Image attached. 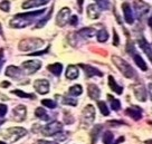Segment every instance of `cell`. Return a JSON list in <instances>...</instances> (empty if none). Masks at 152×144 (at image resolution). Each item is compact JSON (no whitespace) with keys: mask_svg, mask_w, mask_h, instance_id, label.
Segmentation results:
<instances>
[{"mask_svg":"<svg viewBox=\"0 0 152 144\" xmlns=\"http://www.w3.org/2000/svg\"><path fill=\"white\" fill-rule=\"evenodd\" d=\"M45 11H46V9H40L37 11H31V12L18 14L10 20L9 24L12 28H25V27L33 24L36 19H38Z\"/></svg>","mask_w":152,"mask_h":144,"instance_id":"cell-1","label":"cell"},{"mask_svg":"<svg viewBox=\"0 0 152 144\" xmlns=\"http://www.w3.org/2000/svg\"><path fill=\"white\" fill-rule=\"evenodd\" d=\"M112 62L114 63V65L118 67L120 72L123 74L125 77H128V78H132L134 77L135 75V72H134V69L131 67V65L128 64V63L125 62L124 59H122L121 57L119 56H112Z\"/></svg>","mask_w":152,"mask_h":144,"instance_id":"cell-2","label":"cell"},{"mask_svg":"<svg viewBox=\"0 0 152 144\" xmlns=\"http://www.w3.org/2000/svg\"><path fill=\"white\" fill-rule=\"evenodd\" d=\"M44 40L40 38H26L19 43V49L21 52H34L36 49L42 48Z\"/></svg>","mask_w":152,"mask_h":144,"instance_id":"cell-3","label":"cell"},{"mask_svg":"<svg viewBox=\"0 0 152 144\" xmlns=\"http://www.w3.org/2000/svg\"><path fill=\"white\" fill-rule=\"evenodd\" d=\"M26 134H27V131L23 129V127H10V129H8V130H6L4 132L2 136L5 137L6 141L12 143V142H16L19 139H21Z\"/></svg>","mask_w":152,"mask_h":144,"instance_id":"cell-4","label":"cell"},{"mask_svg":"<svg viewBox=\"0 0 152 144\" xmlns=\"http://www.w3.org/2000/svg\"><path fill=\"white\" fill-rule=\"evenodd\" d=\"M63 131V125L62 123L57 122V121H54L52 123H49L48 125L44 126L42 129V133H43L45 136H54V135L58 134L59 132Z\"/></svg>","mask_w":152,"mask_h":144,"instance_id":"cell-5","label":"cell"},{"mask_svg":"<svg viewBox=\"0 0 152 144\" xmlns=\"http://www.w3.org/2000/svg\"><path fill=\"white\" fill-rule=\"evenodd\" d=\"M69 16H71V10L69 8H63V9L59 10V12L57 14L56 17V24L59 26V27H64L65 25L69 21Z\"/></svg>","mask_w":152,"mask_h":144,"instance_id":"cell-6","label":"cell"},{"mask_svg":"<svg viewBox=\"0 0 152 144\" xmlns=\"http://www.w3.org/2000/svg\"><path fill=\"white\" fill-rule=\"evenodd\" d=\"M134 10H135L137 17H138L139 19H141L142 17H144L149 12L150 7H149L148 4L143 2L141 0H137V1H134Z\"/></svg>","mask_w":152,"mask_h":144,"instance_id":"cell-7","label":"cell"},{"mask_svg":"<svg viewBox=\"0 0 152 144\" xmlns=\"http://www.w3.org/2000/svg\"><path fill=\"white\" fill-rule=\"evenodd\" d=\"M42 67V63L39 60H28L23 64V69L26 74H34Z\"/></svg>","mask_w":152,"mask_h":144,"instance_id":"cell-8","label":"cell"},{"mask_svg":"<svg viewBox=\"0 0 152 144\" xmlns=\"http://www.w3.org/2000/svg\"><path fill=\"white\" fill-rule=\"evenodd\" d=\"M95 119V110L92 105L85 106V108L83 110V121L86 124H91Z\"/></svg>","mask_w":152,"mask_h":144,"instance_id":"cell-9","label":"cell"},{"mask_svg":"<svg viewBox=\"0 0 152 144\" xmlns=\"http://www.w3.org/2000/svg\"><path fill=\"white\" fill-rule=\"evenodd\" d=\"M34 87L42 95L47 94L48 92H49V83L46 79H37L35 82V84H34Z\"/></svg>","mask_w":152,"mask_h":144,"instance_id":"cell-10","label":"cell"},{"mask_svg":"<svg viewBox=\"0 0 152 144\" xmlns=\"http://www.w3.org/2000/svg\"><path fill=\"white\" fill-rule=\"evenodd\" d=\"M26 113H27V110L24 105H18L17 107H15L14 111H12V117L16 122H21V121L25 120L26 117Z\"/></svg>","mask_w":152,"mask_h":144,"instance_id":"cell-11","label":"cell"},{"mask_svg":"<svg viewBox=\"0 0 152 144\" xmlns=\"http://www.w3.org/2000/svg\"><path fill=\"white\" fill-rule=\"evenodd\" d=\"M6 75L11 77V78H15V79H19L24 76V73L19 67L11 65V66H8L6 69Z\"/></svg>","mask_w":152,"mask_h":144,"instance_id":"cell-12","label":"cell"},{"mask_svg":"<svg viewBox=\"0 0 152 144\" xmlns=\"http://www.w3.org/2000/svg\"><path fill=\"white\" fill-rule=\"evenodd\" d=\"M122 9H123V14H124V18H125V21L128 24H133L134 21V18H133V11L131 9V7L128 2H124L122 5Z\"/></svg>","mask_w":152,"mask_h":144,"instance_id":"cell-13","label":"cell"},{"mask_svg":"<svg viewBox=\"0 0 152 144\" xmlns=\"http://www.w3.org/2000/svg\"><path fill=\"white\" fill-rule=\"evenodd\" d=\"M49 0H27L23 4V8L24 9H30V8H35V7H40L48 4Z\"/></svg>","mask_w":152,"mask_h":144,"instance_id":"cell-14","label":"cell"},{"mask_svg":"<svg viewBox=\"0 0 152 144\" xmlns=\"http://www.w3.org/2000/svg\"><path fill=\"white\" fill-rule=\"evenodd\" d=\"M80 66L85 71L86 76H88V77H93V76L102 77L103 76V74H102L99 69H96V68L93 67V66H90V65H84V64H80Z\"/></svg>","mask_w":152,"mask_h":144,"instance_id":"cell-15","label":"cell"},{"mask_svg":"<svg viewBox=\"0 0 152 144\" xmlns=\"http://www.w3.org/2000/svg\"><path fill=\"white\" fill-rule=\"evenodd\" d=\"M125 114L129 115L130 117H132L133 120L139 121L142 117V110H141L140 107H138V106H135V107H130V108H126Z\"/></svg>","mask_w":152,"mask_h":144,"instance_id":"cell-16","label":"cell"},{"mask_svg":"<svg viewBox=\"0 0 152 144\" xmlns=\"http://www.w3.org/2000/svg\"><path fill=\"white\" fill-rule=\"evenodd\" d=\"M134 95L140 102H145V100H147V92H145L144 86L139 84V85L134 87Z\"/></svg>","mask_w":152,"mask_h":144,"instance_id":"cell-17","label":"cell"},{"mask_svg":"<svg viewBox=\"0 0 152 144\" xmlns=\"http://www.w3.org/2000/svg\"><path fill=\"white\" fill-rule=\"evenodd\" d=\"M128 52H129V53H131L133 55V59H134V62H135V64L138 65L139 67L141 68L142 71H147V69H148L147 64H145V62H144V60L142 59V57H141V56H140L138 53H135L134 50H132L131 48H129Z\"/></svg>","mask_w":152,"mask_h":144,"instance_id":"cell-18","label":"cell"},{"mask_svg":"<svg viewBox=\"0 0 152 144\" xmlns=\"http://www.w3.org/2000/svg\"><path fill=\"white\" fill-rule=\"evenodd\" d=\"M139 45H140V47L142 48V50L144 53L147 54V56L149 57L150 59V62L152 63V48L151 46L147 43V40L145 39H139Z\"/></svg>","mask_w":152,"mask_h":144,"instance_id":"cell-19","label":"cell"},{"mask_svg":"<svg viewBox=\"0 0 152 144\" xmlns=\"http://www.w3.org/2000/svg\"><path fill=\"white\" fill-rule=\"evenodd\" d=\"M87 89H88V96H90L92 100H99L100 98L101 92H100V88L96 86V85L90 84L88 87H87Z\"/></svg>","mask_w":152,"mask_h":144,"instance_id":"cell-20","label":"cell"},{"mask_svg":"<svg viewBox=\"0 0 152 144\" xmlns=\"http://www.w3.org/2000/svg\"><path fill=\"white\" fill-rule=\"evenodd\" d=\"M87 16L91 19H97L100 17V10L97 5H90L87 7Z\"/></svg>","mask_w":152,"mask_h":144,"instance_id":"cell-21","label":"cell"},{"mask_svg":"<svg viewBox=\"0 0 152 144\" xmlns=\"http://www.w3.org/2000/svg\"><path fill=\"white\" fill-rule=\"evenodd\" d=\"M78 68L74 65H69L66 69V77L68 79H76L78 77Z\"/></svg>","mask_w":152,"mask_h":144,"instance_id":"cell-22","label":"cell"},{"mask_svg":"<svg viewBox=\"0 0 152 144\" xmlns=\"http://www.w3.org/2000/svg\"><path fill=\"white\" fill-rule=\"evenodd\" d=\"M109 86L114 93H116V94H119V95H121V94L123 93V88L116 84V82L114 81L113 76H109Z\"/></svg>","mask_w":152,"mask_h":144,"instance_id":"cell-23","label":"cell"},{"mask_svg":"<svg viewBox=\"0 0 152 144\" xmlns=\"http://www.w3.org/2000/svg\"><path fill=\"white\" fill-rule=\"evenodd\" d=\"M47 69L50 73H53L55 76H59V75H61V73H62V71H63V65L62 64H59V63L52 64V65H49V66H48Z\"/></svg>","mask_w":152,"mask_h":144,"instance_id":"cell-24","label":"cell"},{"mask_svg":"<svg viewBox=\"0 0 152 144\" xmlns=\"http://www.w3.org/2000/svg\"><path fill=\"white\" fill-rule=\"evenodd\" d=\"M78 34L81 35L82 37H84V38H91V37H93L96 34V31H95L94 28H83L78 31Z\"/></svg>","mask_w":152,"mask_h":144,"instance_id":"cell-25","label":"cell"},{"mask_svg":"<svg viewBox=\"0 0 152 144\" xmlns=\"http://www.w3.org/2000/svg\"><path fill=\"white\" fill-rule=\"evenodd\" d=\"M107 98L110 100V103H111V107H112L114 111H119L120 108H121V103H120L119 100L114 98L112 95H107Z\"/></svg>","mask_w":152,"mask_h":144,"instance_id":"cell-26","label":"cell"},{"mask_svg":"<svg viewBox=\"0 0 152 144\" xmlns=\"http://www.w3.org/2000/svg\"><path fill=\"white\" fill-rule=\"evenodd\" d=\"M35 115L37 116V117H39V119L44 120V121L49 120V117H48L46 111L44 110V108H42V107H38V108H36V111H35Z\"/></svg>","mask_w":152,"mask_h":144,"instance_id":"cell-27","label":"cell"},{"mask_svg":"<svg viewBox=\"0 0 152 144\" xmlns=\"http://www.w3.org/2000/svg\"><path fill=\"white\" fill-rule=\"evenodd\" d=\"M107 38H109V33L106 31L105 28H102L100 31H99V34H97V40H99L100 43H104V41L107 40Z\"/></svg>","mask_w":152,"mask_h":144,"instance_id":"cell-28","label":"cell"},{"mask_svg":"<svg viewBox=\"0 0 152 144\" xmlns=\"http://www.w3.org/2000/svg\"><path fill=\"white\" fill-rule=\"evenodd\" d=\"M83 93V88L81 85H74L69 88V94L73 96H80Z\"/></svg>","mask_w":152,"mask_h":144,"instance_id":"cell-29","label":"cell"},{"mask_svg":"<svg viewBox=\"0 0 152 144\" xmlns=\"http://www.w3.org/2000/svg\"><path fill=\"white\" fill-rule=\"evenodd\" d=\"M12 94L19 96V97H23V98H35V95L33 94H27V93H24L23 91H19V89H15L12 91Z\"/></svg>","mask_w":152,"mask_h":144,"instance_id":"cell-30","label":"cell"},{"mask_svg":"<svg viewBox=\"0 0 152 144\" xmlns=\"http://www.w3.org/2000/svg\"><path fill=\"white\" fill-rule=\"evenodd\" d=\"M97 105H99V107H100V111H101V113L103 114V115L105 116H107L110 114V111L109 108H107V106H106V104H105L104 102H97Z\"/></svg>","mask_w":152,"mask_h":144,"instance_id":"cell-31","label":"cell"},{"mask_svg":"<svg viewBox=\"0 0 152 144\" xmlns=\"http://www.w3.org/2000/svg\"><path fill=\"white\" fill-rule=\"evenodd\" d=\"M95 1H96V5L99 6L101 9H103V10L109 9L110 0H95Z\"/></svg>","mask_w":152,"mask_h":144,"instance_id":"cell-32","label":"cell"},{"mask_svg":"<svg viewBox=\"0 0 152 144\" xmlns=\"http://www.w3.org/2000/svg\"><path fill=\"white\" fill-rule=\"evenodd\" d=\"M103 142H104V144L113 143V134L111 132H105L103 135Z\"/></svg>","mask_w":152,"mask_h":144,"instance_id":"cell-33","label":"cell"},{"mask_svg":"<svg viewBox=\"0 0 152 144\" xmlns=\"http://www.w3.org/2000/svg\"><path fill=\"white\" fill-rule=\"evenodd\" d=\"M42 104L44 106L48 107V108H55L56 107V102H54L53 100H43Z\"/></svg>","mask_w":152,"mask_h":144,"instance_id":"cell-34","label":"cell"},{"mask_svg":"<svg viewBox=\"0 0 152 144\" xmlns=\"http://www.w3.org/2000/svg\"><path fill=\"white\" fill-rule=\"evenodd\" d=\"M52 12H53V11H52V9H50V10H49V12H48L47 16H46L45 18H43V20H42V21H39V23H38V24L36 25V28H42L44 25H45L48 21V19L50 18V16H52Z\"/></svg>","mask_w":152,"mask_h":144,"instance_id":"cell-35","label":"cell"},{"mask_svg":"<svg viewBox=\"0 0 152 144\" xmlns=\"http://www.w3.org/2000/svg\"><path fill=\"white\" fill-rule=\"evenodd\" d=\"M62 102H63V104H66V105H72V106H76V105H77V101H76V100H74V98L64 97Z\"/></svg>","mask_w":152,"mask_h":144,"instance_id":"cell-36","label":"cell"},{"mask_svg":"<svg viewBox=\"0 0 152 144\" xmlns=\"http://www.w3.org/2000/svg\"><path fill=\"white\" fill-rule=\"evenodd\" d=\"M0 9L6 11V12H8L10 10V2L8 0H5V1H2V2H0Z\"/></svg>","mask_w":152,"mask_h":144,"instance_id":"cell-37","label":"cell"},{"mask_svg":"<svg viewBox=\"0 0 152 144\" xmlns=\"http://www.w3.org/2000/svg\"><path fill=\"white\" fill-rule=\"evenodd\" d=\"M101 131V126L100 125H96L94 127V130L92 132V137H93V143H95V141H96V136H97V133Z\"/></svg>","mask_w":152,"mask_h":144,"instance_id":"cell-38","label":"cell"},{"mask_svg":"<svg viewBox=\"0 0 152 144\" xmlns=\"http://www.w3.org/2000/svg\"><path fill=\"white\" fill-rule=\"evenodd\" d=\"M6 113H7V106L4 104H0V117L5 116Z\"/></svg>","mask_w":152,"mask_h":144,"instance_id":"cell-39","label":"cell"},{"mask_svg":"<svg viewBox=\"0 0 152 144\" xmlns=\"http://www.w3.org/2000/svg\"><path fill=\"white\" fill-rule=\"evenodd\" d=\"M4 62H5V56H4V49H0V69L4 65Z\"/></svg>","mask_w":152,"mask_h":144,"instance_id":"cell-40","label":"cell"},{"mask_svg":"<svg viewBox=\"0 0 152 144\" xmlns=\"http://www.w3.org/2000/svg\"><path fill=\"white\" fill-rule=\"evenodd\" d=\"M69 23H71V25L75 26V25H77V23H78V18H77L76 16H73L71 19H69Z\"/></svg>","mask_w":152,"mask_h":144,"instance_id":"cell-41","label":"cell"},{"mask_svg":"<svg viewBox=\"0 0 152 144\" xmlns=\"http://www.w3.org/2000/svg\"><path fill=\"white\" fill-rule=\"evenodd\" d=\"M119 36H118V34H116V31L114 30V41H113V45L114 46H118L119 45Z\"/></svg>","mask_w":152,"mask_h":144,"instance_id":"cell-42","label":"cell"},{"mask_svg":"<svg viewBox=\"0 0 152 144\" xmlns=\"http://www.w3.org/2000/svg\"><path fill=\"white\" fill-rule=\"evenodd\" d=\"M47 53V49L46 50H43V52H35V53H31L29 56H39V55H43V54Z\"/></svg>","mask_w":152,"mask_h":144,"instance_id":"cell-43","label":"cell"},{"mask_svg":"<svg viewBox=\"0 0 152 144\" xmlns=\"http://www.w3.org/2000/svg\"><path fill=\"white\" fill-rule=\"evenodd\" d=\"M38 144H57V143H55V142H48V141H38L37 142Z\"/></svg>","mask_w":152,"mask_h":144,"instance_id":"cell-44","label":"cell"},{"mask_svg":"<svg viewBox=\"0 0 152 144\" xmlns=\"http://www.w3.org/2000/svg\"><path fill=\"white\" fill-rule=\"evenodd\" d=\"M148 87H149V93H150V97H151V100H152V83H150V84L148 85Z\"/></svg>","mask_w":152,"mask_h":144,"instance_id":"cell-45","label":"cell"},{"mask_svg":"<svg viewBox=\"0 0 152 144\" xmlns=\"http://www.w3.org/2000/svg\"><path fill=\"white\" fill-rule=\"evenodd\" d=\"M83 1L84 0H77V4L80 6V11H82V6H83Z\"/></svg>","mask_w":152,"mask_h":144,"instance_id":"cell-46","label":"cell"},{"mask_svg":"<svg viewBox=\"0 0 152 144\" xmlns=\"http://www.w3.org/2000/svg\"><path fill=\"white\" fill-rule=\"evenodd\" d=\"M9 85H10L9 83H7V82H6V83H2V84H1V87H8V86H9Z\"/></svg>","mask_w":152,"mask_h":144,"instance_id":"cell-47","label":"cell"},{"mask_svg":"<svg viewBox=\"0 0 152 144\" xmlns=\"http://www.w3.org/2000/svg\"><path fill=\"white\" fill-rule=\"evenodd\" d=\"M149 25H150V26L152 27V17L150 18V19H149Z\"/></svg>","mask_w":152,"mask_h":144,"instance_id":"cell-48","label":"cell"},{"mask_svg":"<svg viewBox=\"0 0 152 144\" xmlns=\"http://www.w3.org/2000/svg\"><path fill=\"white\" fill-rule=\"evenodd\" d=\"M4 123H5V120H2V119H1V120H0V125L4 124Z\"/></svg>","mask_w":152,"mask_h":144,"instance_id":"cell-49","label":"cell"},{"mask_svg":"<svg viewBox=\"0 0 152 144\" xmlns=\"http://www.w3.org/2000/svg\"><path fill=\"white\" fill-rule=\"evenodd\" d=\"M147 144H152V141H147Z\"/></svg>","mask_w":152,"mask_h":144,"instance_id":"cell-50","label":"cell"},{"mask_svg":"<svg viewBox=\"0 0 152 144\" xmlns=\"http://www.w3.org/2000/svg\"><path fill=\"white\" fill-rule=\"evenodd\" d=\"M0 144H6L5 142H1V141H0Z\"/></svg>","mask_w":152,"mask_h":144,"instance_id":"cell-51","label":"cell"}]
</instances>
